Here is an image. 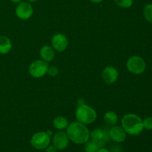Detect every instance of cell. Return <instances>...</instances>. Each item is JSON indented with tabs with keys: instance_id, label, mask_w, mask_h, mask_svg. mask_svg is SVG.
<instances>
[{
	"instance_id": "cell-1",
	"label": "cell",
	"mask_w": 152,
	"mask_h": 152,
	"mask_svg": "<svg viewBox=\"0 0 152 152\" xmlns=\"http://www.w3.org/2000/svg\"><path fill=\"white\" fill-rule=\"evenodd\" d=\"M67 134L71 142L76 144H86L90 139V132L86 125L74 122L67 127Z\"/></svg>"
},
{
	"instance_id": "cell-2",
	"label": "cell",
	"mask_w": 152,
	"mask_h": 152,
	"mask_svg": "<svg viewBox=\"0 0 152 152\" xmlns=\"http://www.w3.org/2000/svg\"><path fill=\"white\" fill-rule=\"evenodd\" d=\"M121 124L126 134L132 136L140 134L144 129L141 117L134 114H126L122 119Z\"/></svg>"
},
{
	"instance_id": "cell-3",
	"label": "cell",
	"mask_w": 152,
	"mask_h": 152,
	"mask_svg": "<svg viewBox=\"0 0 152 152\" xmlns=\"http://www.w3.org/2000/svg\"><path fill=\"white\" fill-rule=\"evenodd\" d=\"M97 114L96 111L91 107L81 104L76 110V117L80 123L84 125L91 124L96 120Z\"/></svg>"
},
{
	"instance_id": "cell-4",
	"label": "cell",
	"mask_w": 152,
	"mask_h": 152,
	"mask_svg": "<svg viewBox=\"0 0 152 152\" xmlns=\"http://www.w3.org/2000/svg\"><path fill=\"white\" fill-rule=\"evenodd\" d=\"M129 71L134 74H140L145 71L146 64L144 59L139 56H133L129 59L126 63Z\"/></svg>"
},
{
	"instance_id": "cell-5",
	"label": "cell",
	"mask_w": 152,
	"mask_h": 152,
	"mask_svg": "<svg viewBox=\"0 0 152 152\" xmlns=\"http://www.w3.org/2000/svg\"><path fill=\"white\" fill-rule=\"evenodd\" d=\"M50 142V137L45 132L34 134L31 140V144L34 148L38 150L45 149Z\"/></svg>"
},
{
	"instance_id": "cell-6",
	"label": "cell",
	"mask_w": 152,
	"mask_h": 152,
	"mask_svg": "<svg viewBox=\"0 0 152 152\" xmlns=\"http://www.w3.org/2000/svg\"><path fill=\"white\" fill-rule=\"evenodd\" d=\"M48 64L44 60H35L30 65L29 73L34 78H41L48 73Z\"/></svg>"
},
{
	"instance_id": "cell-7",
	"label": "cell",
	"mask_w": 152,
	"mask_h": 152,
	"mask_svg": "<svg viewBox=\"0 0 152 152\" xmlns=\"http://www.w3.org/2000/svg\"><path fill=\"white\" fill-rule=\"evenodd\" d=\"M34 8L28 1H22L19 3L16 8V15L21 19L26 20L32 16Z\"/></svg>"
},
{
	"instance_id": "cell-8",
	"label": "cell",
	"mask_w": 152,
	"mask_h": 152,
	"mask_svg": "<svg viewBox=\"0 0 152 152\" xmlns=\"http://www.w3.org/2000/svg\"><path fill=\"white\" fill-rule=\"evenodd\" d=\"M69 137L66 132L60 131L53 135V145H54L57 150H63L67 148L69 144Z\"/></svg>"
},
{
	"instance_id": "cell-9",
	"label": "cell",
	"mask_w": 152,
	"mask_h": 152,
	"mask_svg": "<svg viewBox=\"0 0 152 152\" xmlns=\"http://www.w3.org/2000/svg\"><path fill=\"white\" fill-rule=\"evenodd\" d=\"M52 47L56 51H64L67 48L68 45V40L67 37L62 34H56L51 39Z\"/></svg>"
},
{
	"instance_id": "cell-10",
	"label": "cell",
	"mask_w": 152,
	"mask_h": 152,
	"mask_svg": "<svg viewBox=\"0 0 152 152\" xmlns=\"http://www.w3.org/2000/svg\"><path fill=\"white\" fill-rule=\"evenodd\" d=\"M90 138H91L92 140L96 141L101 147H104L105 145V142L109 140V134L107 133L105 131L100 129H96L90 132Z\"/></svg>"
},
{
	"instance_id": "cell-11",
	"label": "cell",
	"mask_w": 152,
	"mask_h": 152,
	"mask_svg": "<svg viewBox=\"0 0 152 152\" xmlns=\"http://www.w3.org/2000/svg\"><path fill=\"white\" fill-rule=\"evenodd\" d=\"M118 71L114 67L107 66L102 71V79L108 84H113L116 83L118 79Z\"/></svg>"
},
{
	"instance_id": "cell-12",
	"label": "cell",
	"mask_w": 152,
	"mask_h": 152,
	"mask_svg": "<svg viewBox=\"0 0 152 152\" xmlns=\"http://www.w3.org/2000/svg\"><path fill=\"white\" fill-rule=\"evenodd\" d=\"M109 137L113 141L116 142H122L126 140V132L123 127L114 125L109 130Z\"/></svg>"
},
{
	"instance_id": "cell-13",
	"label": "cell",
	"mask_w": 152,
	"mask_h": 152,
	"mask_svg": "<svg viewBox=\"0 0 152 152\" xmlns=\"http://www.w3.org/2000/svg\"><path fill=\"white\" fill-rule=\"evenodd\" d=\"M40 56L42 57V60H44L45 62H50L54 58V51H53V49L50 46L48 45H44L41 49H40L39 51Z\"/></svg>"
},
{
	"instance_id": "cell-14",
	"label": "cell",
	"mask_w": 152,
	"mask_h": 152,
	"mask_svg": "<svg viewBox=\"0 0 152 152\" xmlns=\"http://www.w3.org/2000/svg\"><path fill=\"white\" fill-rule=\"evenodd\" d=\"M12 48V43L10 39L4 36L0 37V54H7Z\"/></svg>"
},
{
	"instance_id": "cell-15",
	"label": "cell",
	"mask_w": 152,
	"mask_h": 152,
	"mask_svg": "<svg viewBox=\"0 0 152 152\" xmlns=\"http://www.w3.org/2000/svg\"><path fill=\"white\" fill-rule=\"evenodd\" d=\"M53 124L56 129L62 131L63 129H67V127L68 126V121L65 117H62V116H59L53 120Z\"/></svg>"
},
{
	"instance_id": "cell-16",
	"label": "cell",
	"mask_w": 152,
	"mask_h": 152,
	"mask_svg": "<svg viewBox=\"0 0 152 152\" xmlns=\"http://www.w3.org/2000/svg\"><path fill=\"white\" fill-rule=\"evenodd\" d=\"M104 121L108 125L114 126V125L117 124V121H118L117 114L114 111H107L104 115Z\"/></svg>"
},
{
	"instance_id": "cell-17",
	"label": "cell",
	"mask_w": 152,
	"mask_h": 152,
	"mask_svg": "<svg viewBox=\"0 0 152 152\" xmlns=\"http://www.w3.org/2000/svg\"><path fill=\"white\" fill-rule=\"evenodd\" d=\"M101 145L97 142L94 140H88L85 145V151L86 152H96L99 149Z\"/></svg>"
},
{
	"instance_id": "cell-18",
	"label": "cell",
	"mask_w": 152,
	"mask_h": 152,
	"mask_svg": "<svg viewBox=\"0 0 152 152\" xmlns=\"http://www.w3.org/2000/svg\"><path fill=\"white\" fill-rule=\"evenodd\" d=\"M143 15L145 19L148 22L152 24V4H148L145 5L143 9Z\"/></svg>"
},
{
	"instance_id": "cell-19",
	"label": "cell",
	"mask_w": 152,
	"mask_h": 152,
	"mask_svg": "<svg viewBox=\"0 0 152 152\" xmlns=\"http://www.w3.org/2000/svg\"><path fill=\"white\" fill-rule=\"evenodd\" d=\"M116 4L123 8H129L133 4V0H114Z\"/></svg>"
},
{
	"instance_id": "cell-20",
	"label": "cell",
	"mask_w": 152,
	"mask_h": 152,
	"mask_svg": "<svg viewBox=\"0 0 152 152\" xmlns=\"http://www.w3.org/2000/svg\"><path fill=\"white\" fill-rule=\"evenodd\" d=\"M143 128L147 130H152V117H146L144 120H142Z\"/></svg>"
},
{
	"instance_id": "cell-21",
	"label": "cell",
	"mask_w": 152,
	"mask_h": 152,
	"mask_svg": "<svg viewBox=\"0 0 152 152\" xmlns=\"http://www.w3.org/2000/svg\"><path fill=\"white\" fill-rule=\"evenodd\" d=\"M47 74H48L50 77H56L59 74V70H58V68L56 66L48 67Z\"/></svg>"
},
{
	"instance_id": "cell-22",
	"label": "cell",
	"mask_w": 152,
	"mask_h": 152,
	"mask_svg": "<svg viewBox=\"0 0 152 152\" xmlns=\"http://www.w3.org/2000/svg\"><path fill=\"white\" fill-rule=\"evenodd\" d=\"M45 152H57V149L54 145H49L47 148H45Z\"/></svg>"
},
{
	"instance_id": "cell-23",
	"label": "cell",
	"mask_w": 152,
	"mask_h": 152,
	"mask_svg": "<svg viewBox=\"0 0 152 152\" xmlns=\"http://www.w3.org/2000/svg\"><path fill=\"white\" fill-rule=\"evenodd\" d=\"M96 152H110V151H108L107 148H103V147H102V148H99V149L98 150V151Z\"/></svg>"
},
{
	"instance_id": "cell-24",
	"label": "cell",
	"mask_w": 152,
	"mask_h": 152,
	"mask_svg": "<svg viewBox=\"0 0 152 152\" xmlns=\"http://www.w3.org/2000/svg\"><path fill=\"white\" fill-rule=\"evenodd\" d=\"M10 1H12L13 3H16V4H17V3L22 2V0H10Z\"/></svg>"
},
{
	"instance_id": "cell-25",
	"label": "cell",
	"mask_w": 152,
	"mask_h": 152,
	"mask_svg": "<svg viewBox=\"0 0 152 152\" xmlns=\"http://www.w3.org/2000/svg\"><path fill=\"white\" fill-rule=\"evenodd\" d=\"M90 1H92L93 3H99L103 1V0H90Z\"/></svg>"
},
{
	"instance_id": "cell-26",
	"label": "cell",
	"mask_w": 152,
	"mask_h": 152,
	"mask_svg": "<svg viewBox=\"0 0 152 152\" xmlns=\"http://www.w3.org/2000/svg\"><path fill=\"white\" fill-rule=\"evenodd\" d=\"M46 133H47L48 134L50 137V135L52 134V132H51V131H48V132H46Z\"/></svg>"
},
{
	"instance_id": "cell-27",
	"label": "cell",
	"mask_w": 152,
	"mask_h": 152,
	"mask_svg": "<svg viewBox=\"0 0 152 152\" xmlns=\"http://www.w3.org/2000/svg\"><path fill=\"white\" fill-rule=\"evenodd\" d=\"M28 1H31V2H34V1H38V0H28Z\"/></svg>"
}]
</instances>
